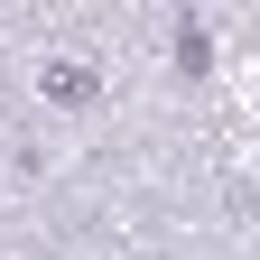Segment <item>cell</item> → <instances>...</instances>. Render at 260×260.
Instances as JSON below:
<instances>
[{
	"mask_svg": "<svg viewBox=\"0 0 260 260\" xmlns=\"http://www.w3.org/2000/svg\"><path fill=\"white\" fill-rule=\"evenodd\" d=\"M47 93H56V103H93V75H75V65H47Z\"/></svg>",
	"mask_w": 260,
	"mask_h": 260,
	"instance_id": "obj_1",
	"label": "cell"
}]
</instances>
